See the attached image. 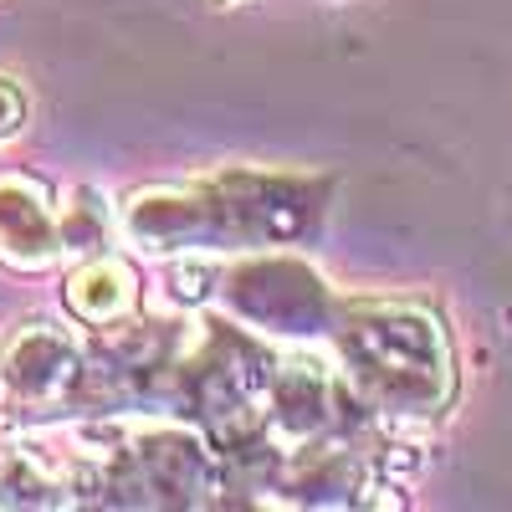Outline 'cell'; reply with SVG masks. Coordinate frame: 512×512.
<instances>
[{
  "label": "cell",
  "mask_w": 512,
  "mask_h": 512,
  "mask_svg": "<svg viewBox=\"0 0 512 512\" xmlns=\"http://www.w3.org/2000/svg\"><path fill=\"white\" fill-rule=\"evenodd\" d=\"M77 379H82V338H72L52 318H26L0 338V400L26 425L67 420Z\"/></svg>",
  "instance_id": "5"
},
{
  "label": "cell",
  "mask_w": 512,
  "mask_h": 512,
  "mask_svg": "<svg viewBox=\"0 0 512 512\" xmlns=\"http://www.w3.org/2000/svg\"><path fill=\"white\" fill-rule=\"evenodd\" d=\"M57 226H62V262H82V256L108 251V241H113V205L93 185H77L57 205Z\"/></svg>",
  "instance_id": "8"
},
{
  "label": "cell",
  "mask_w": 512,
  "mask_h": 512,
  "mask_svg": "<svg viewBox=\"0 0 512 512\" xmlns=\"http://www.w3.org/2000/svg\"><path fill=\"white\" fill-rule=\"evenodd\" d=\"M282 344L241 328L216 308H195L180 333V354L169 369V415L190 420L195 431L226 451H241L267 436V390Z\"/></svg>",
  "instance_id": "3"
},
{
  "label": "cell",
  "mask_w": 512,
  "mask_h": 512,
  "mask_svg": "<svg viewBox=\"0 0 512 512\" xmlns=\"http://www.w3.org/2000/svg\"><path fill=\"white\" fill-rule=\"evenodd\" d=\"M333 205V175H292V169L226 164L216 175L185 185L134 190L118 210V231L128 246L149 256H236L297 246L323 231Z\"/></svg>",
  "instance_id": "1"
},
{
  "label": "cell",
  "mask_w": 512,
  "mask_h": 512,
  "mask_svg": "<svg viewBox=\"0 0 512 512\" xmlns=\"http://www.w3.org/2000/svg\"><path fill=\"white\" fill-rule=\"evenodd\" d=\"M323 349L338 364L344 384L364 400V410L390 431L436 420L456 395L446 328L420 303L344 297Z\"/></svg>",
  "instance_id": "2"
},
{
  "label": "cell",
  "mask_w": 512,
  "mask_h": 512,
  "mask_svg": "<svg viewBox=\"0 0 512 512\" xmlns=\"http://www.w3.org/2000/svg\"><path fill=\"white\" fill-rule=\"evenodd\" d=\"M210 6H236V0H210Z\"/></svg>",
  "instance_id": "10"
},
{
  "label": "cell",
  "mask_w": 512,
  "mask_h": 512,
  "mask_svg": "<svg viewBox=\"0 0 512 512\" xmlns=\"http://www.w3.org/2000/svg\"><path fill=\"white\" fill-rule=\"evenodd\" d=\"M62 303H67L72 323H82V328H113L123 318L144 313V277L123 251L108 246L98 256L72 262V272L62 282Z\"/></svg>",
  "instance_id": "7"
},
{
  "label": "cell",
  "mask_w": 512,
  "mask_h": 512,
  "mask_svg": "<svg viewBox=\"0 0 512 512\" xmlns=\"http://www.w3.org/2000/svg\"><path fill=\"white\" fill-rule=\"evenodd\" d=\"M62 262V226H57V195L47 180L0 169V267L16 277L52 272Z\"/></svg>",
  "instance_id": "6"
},
{
  "label": "cell",
  "mask_w": 512,
  "mask_h": 512,
  "mask_svg": "<svg viewBox=\"0 0 512 512\" xmlns=\"http://www.w3.org/2000/svg\"><path fill=\"white\" fill-rule=\"evenodd\" d=\"M338 297L323 272L303 256H292L287 246L272 251H236L221 256L216 272V297L210 308L236 318L241 328L262 333L267 344H328L333 318H338Z\"/></svg>",
  "instance_id": "4"
},
{
  "label": "cell",
  "mask_w": 512,
  "mask_h": 512,
  "mask_svg": "<svg viewBox=\"0 0 512 512\" xmlns=\"http://www.w3.org/2000/svg\"><path fill=\"white\" fill-rule=\"evenodd\" d=\"M21 123H26V93L16 88L6 72H0V144L16 139V134H21Z\"/></svg>",
  "instance_id": "9"
}]
</instances>
